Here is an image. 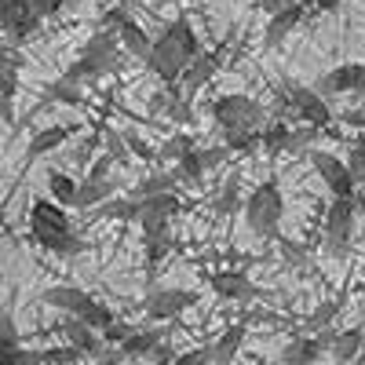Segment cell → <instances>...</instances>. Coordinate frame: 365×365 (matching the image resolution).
Instances as JSON below:
<instances>
[{"label": "cell", "instance_id": "6da1fadb", "mask_svg": "<svg viewBox=\"0 0 365 365\" xmlns=\"http://www.w3.org/2000/svg\"><path fill=\"white\" fill-rule=\"evenodd\" d=\"M201 55V44L194 37V29L187 19H175L165 34L154 41V51H150L146 66L154 70L165 84H179V77L187 73V66Z\"/></svg>", "mask_w": 365, "mask_h": 365}, {"label": "cell", "instance_id": "7a4b0ae2", "mask_svg": "<svg viewBox=\"0 0 365 365\" xmlns=\"http://www.w3.org/2000/svg\"><path fill=\"white\" fill-rule=\"evenodd\" d=\"M29 234L37 237V245L58 256H77L81 252V237H73L70 216L58 201H34L29 208Z\"/></svg>", "mask_w": 365, "mask_h": 365}, {"label": "cell", "instance_id": "3957f363", "mask_svg": "<svg viewBox=\"0 0 365 365\" xmlns=\"http://www.w3.org/2000/svg\"><path fill=\"white\" fill-rule=\"evenodd\" d=\"M212 113H216V120L223 125L227 135H234V132L263 135V128H267V110L256 99H249V96H223V99H216Z\"/></svg>", "mask_w": 365, "mask_h": 365}, {"label": "cell", "instance_id": "277c9868", "mask_svg": "<svg viewBox=\"0 0 365 365\" xmlns=\"http://www.w3.org/2000/svg\"><path fill=\"white\" fill-rule=\"evenodd\" d=\"M282 212H285L282 190L274 187V182H259V187L249 194V201H245V220H249L252 234H263V237H270L274 230H278Z\"/></svg>", "mask_w": 365, "mask_h": 365}, {"label": "cell", "instance_id": "5b68a950", "mask_svg": "<svg viewBox=\"0 0 365 365\" xmlns=\"http://www.w3.org/2000/svg\"><path fill=\"white\" fill-rule=\"evenodd\" d=\"M117 41L120 37H113V34H96V37L88 41L84 55L66 70V77L70 81H81V77H99V73L113 70L117 66Z\"/></svg>", "mask_w": 365, "mask_h": 365}, {"label": "cell", "instance_id": "8992f818", "mask_svg": "<svg viewBox=\"0 0 365 365\" xmlns=\"http://www.w3.org/2000/svg\"><path fill=\"white\" fill-rule=\"evenodd\" d=\"M282 106H292V113H299L303 120H311V125H329L332 120V110L325 106V96L314 88H285L282 91Z\"/></svg>", "mask_w": 365, "mask_h": 365}, {"label": "cell", "instance_id": "52a82bcc", "mask_svg": "<svg viewBox=\"0 0 365 365\" xmlns=\"http://www.w3.org/2000/svg\"><path fill=\"white\" fill-rule=\"evenodd\" d=\"M311 165L318 168V175H322V182L336 194V197H354V175H351V168H347V161H340L336 154H325V150H314L311 154Z\"/></svg>", "mask_w": 365, "mask_h": 365}, {"label": "cell", "instance_id": "ba28073f", "mask_svg": "<svg viewBox=\"0 0 365 365\" xmlns=\"http://www.w3.org/2000/svg\"><path fill=\"white\" fill-rule=\"evenodd\" d=\"M194 303H197V292H190V289H161L154 296H146L143 311H146V318L165 322V318H175L187 307H194Z\"/></svg>", "mask_w": 365, "mask_h": 365}, {"label": "cell", "instance_id": "9c48e42d", "mask_svg": "<svg viewBox=\"0 0 365 365\" xmlns=\"http://www.w3.org/2000/svg\"><path fill=\"white\" fill-rule=\"evenodd\" d=\"M143 237H154V234H168V220L179 212V197L175 194H158V197H143Z\"/></svg>", "mask_w": 365, "mask_h": 365}, {"label": "cell", "instance_id": "30bf717a", "mask_svg": "<svg viewBox=\"0 0 365 365\" xmlns=\"http://www.w3.org/2000/svg\"><path fill=\"white\" fill-rule=\"evenodd\" d=\"M103 22H106V26H117V37H120V44H125V51H132L135 58H150V51H154V41L143 34L139 22L128 19V11L113 8V11H106Z\"/></svg>", "mask_w": 365, "mask_h": 365}, {"label": "cell", "instance_id": "8fae6325", "mask_svg": "<svg viewBox=\"0 0 365 365\" xmlns=\"http://www.w3.org/2000/svg\"><path fill=\"white\" fill-rule=\"evenodd\" d=\"M351 227H354V197H336L325 212V234L332 241V249H344L351 241Z\"/></svg>", "mask_w": 365, "mask_h": 365}, {"label": "cell", "instance_id": "7c38bea8", "mask_svg": "<svg viewBox=\"0 0 365 365\" xmlns=\"http://www.w3.org/2000/svg\"><path fill=\"white\" fill-rule=\"evenodd\" d=\"M332 340H336V332H329V329H322V336L292 340L282 351V365H314L322 358V351H332Z\"/></svg>", "mask_w": 365, "mask_h": 365}, {"label": "cell", "instance_id": "4fadbf2b", "mask_svg": "<svg viewBox=\"0 0 365 365\" xmlns=\"http://www.w3.org/2000/svg\"><path fill=\"white\" fill-rule=\"evenodd\" d=\"M44 303H48V307H55V311H63L66 318H77L91 303V296L84 289H73V285H51L44 292Z\"/></svg>", "mask_w": 365, "mask_h": 365}, {"label": "cell", "instance_id": "5bb4252c", "mask_svg": "<svg viewBox=\"0 0 365 365\" xmlns=\"http://www.w3.org/2000/svg\"><path fill=\"white\" fill-rule=\"evenodd\" d=\"M212 289L223 299H252L256 285L249 282L245 270H223V274H212Z\"/></svg>", "mask_w": 365, "mask_h": 365}, {"label": "cell", "instance_id": "9a60e30c", "mask_svg": "<svg viewBox=\"0 0 365 365\" xmlns=\"http://www.w3.org/2000/svg\"><path fill=\"white\" fill-rule=\"evenodd\" d=\"M216 55H197L194 58V63L187 66V73H182L179 77V88H182V96H187V99H194L197 96V91L212 81V73H216Z\"/></svg>", "mask_w": 365, "mask_h": 365}, {"label": "cell", "instance_id": "2e32d148", "mask_svg": "<svg viewBox=\"0 0 365 365\" xmlns=\"http://www.w3.org/2000/svg\"><path fill=\"white\" fill-rule=\"evenodd\" d=\"M361 63H347V66H336L332 73H325L322 77V84H318V91L322 96H340V91H358V84H361Z\"/></svg>", "mask_w": 365, "mask_h": 365}, {"label": "cell", "instance_id": "e0dca14e", "mask_svg": "<svg viewBox=\"0 0 365 365\" xmlns=\"http://www.w3.org/2000/svg\"><path fill=\"white\" fill-rule=\"evenodd\" d=\"M63 336H66V344L77 347L81 354H99V351H103L99 332L91 329V325H84L81 318H66V322H63Z\"/></svg>", "mask_w": 365, "mask_h": 365}, {"label": "cell", "instance_id": "ac0fdd59", "mask_svg": "<svg viewBox=\"0 0 365 365\" xmlns=\"http://www.w3.org/2000/svg\"><path fill=\"white\" fill-rule=\"evenodd\" d=\"M299 19H303V8L299 4H285V11H278L270 22H267V34H263V41L274 48V44H282L292 29L299 26Z\"/></svg>", "mask_w": 365, "mask_h": 365}, {"label": "cell", "instance_id": "d6986e66", "mask_svg": "<svg viewBox=\"0 0 365 365\" xmlns=\"http://www.w3.org/2000/svg\"><path fill=\"white\" fill-rule=\"evenodd\" d=\"M361 347H365V332L361 329L336 332V340H332V358H336V365H354Z\"/></svg>", "mask_w": 365, "mask_h": 365}, {"label": "cell", "instance_id": "ffe728a7", "mask_svg": "<svg viewBox=\"0 0 365 365\" xmlns=\"http://www.w3.org/2000/svg\"><path fill=\"white\" fill-rule=\"evenodd\" d=\"M66 135H70V128H66V125H51V128L37 132L34 139H29V146H26V158L34 161V158H44V154H51V150H58V146L66 143Z\"/></svg>", "mask_w": 365, "mask_h": 365}, {"label": "cell", "instance_id": "44dd1931", "mask_svg": "<svg viewBox=\"0 0 365 365\" xmlns=\"http://www.w3.org/2000/svg\"><path fill=\"white\" fill-rule=\"evenodd\" d=\"M158 347H161V332L158 329H139V332H132V336L120 344V354L125 358H154L158 354Z\"/></svg>", "mask_w": 365, "mask_h": 365}, {"label": "cell", "instance_id": "7402d4cb", "mask_svg": "<svg viewBox=\"0 0 365 365\" xmlns=\"http://www.w3.org/2000/svg\"><path fill=\"white\" fill-rule=\"evenodd\" d=\"M245 336H249V325L245 322H237V325H230L223 336L212 344L216 347V365H234V354L241 351V344H245Z\"/></svg>", "mask_w": 365, "mask_h": 365}, {"label": "cell", "instance_id": "603a6c76", "mask_svg": "<svg viewBox=\"0 0 365 365\" xmlns=\"http://www.w3.org/2000/svg\"><path fill=\"white\" fill-rule=\"evenodd\" d=\"M113 194V187L106 179H96V175H88L84 182H81V190H77V208H91V205H99L103 197H110Z\"/></svg>", "mask_w": 365, "mask_h": 365}, {"label": "cell", "instance_id": "cb8c5ba5", "mask_svg": "<svg viewBox=\"0 0 365 365\" xmlns=\"http://www.w3.org/2000/svg\"><path fill=\"white\" fill-rule=\"evenodd\" d=\"M48 190H51V197H55L58 205H77V190H81V182H73V179H70V175H63V172H51Z\"/></svg>", "mask_w": 365, "mask_h": 365}, {"label": "cell", "instance_id": "d4e9b609", "mask_svg": "<svg viewBox=\"0 0 365 365\" xmlns=\"http://www.w3.org/2000/svg\"><path fill=\"white\" fill-rule=\"evenodd\" d=\"M77 318H81L84 325H91L96 332H106V329L117 322V318H113V311L106 307V303H99V299H91V303H88V307H84Z\"/></svg>", "mask_w": 365, "mask_h": 365}, {"label": "cell", "instance_id": "484cf974", "mask_svg": "<svg viewBox=\"0 0 365 365\" xmlns=\"http://www.w3.org/2000/svg\"><path fill=\"white\" fill-rule=\"evenodd\" d=\"M175 175H179V179H187V182H197V179L205 175V158H201V150H190V146L182 150Z\"/></svg>", "mask_w": 365, "mask_h": 365}, {"label": "cell", "instance_id": "4316f807", "mask_svg": "<svg viewBox=\"0 0 365 365\" xmlns=\"http://www.w3.org/2000/svg\"><path fill=\"white\" fill-rule=\"evenodd\" d=\"M175 179L179 175H150L146 182H139L135 187V201H143V197H158V194H175Z\"/></svg>", "mask_w": 365, "mask_h": 365}, {"label": "cell", "instance_id": "83f0119b", "mask_svg": "<svg viewBox=\"0 0 365 365\" xmlns=\"http://www.w3.org/2000/svg\"><path fill=\"white\" fill-rule=\"evenodd\" d=\"M259 143H263L267 154H278V150L292 146V128L289 125H267L263 135H259Z\"/></svg>", "mask_w": 365, "mask_h": 365}, {"label": "cell", "instance_id": "f1b7e54d", "mask_svg": "<svg viewBox=\"0 0 365 365\" xmlns=\"http://www.w3.org/2000/svg\"><path fill=\"white\" fill-rule=\"evenodd\" d=\"M103 216H113V220H139L143 216V205L135 197H113L103 205Z\"/></svg>", "mask_w": 365, "mask_h": 365}, {"label": "cell", "instance_id": "f546056e", "mask_svg": "<svg viewBox=\"0 0 365 365\" xmlns=\"http://www.w3.org/2000/svg\"><path fill=\"white\" fill-rule=\"evenodd\" d=\"M37 26H41V15H37L34 8H29V4H26V11H22V15H19V19L8 26V37H11V41H26V37L34 34Z\"/></svg>", "mask_w": 365, "mask_h": 365}, {"label": "cell", "instance_id": "4dcf8cb0", "mask_svg": "<svg viewBox=\"0 0 365 365\" xmlns=\"http://www.w3.org/2000/svg\"><path fill=\"white\" fill-rule=\"evenodd\" d=\"M172 365H216V347H194V351H182V354H175Z\"/></svg>", "mask_w": 365, "mask_h": 365}, {"label": "cell", "instance_id": "1f68e13d", "mask_svg": "<svg viewBox=\"0 0 365 365\" xmlns=\"http://www.w3.org/2000/svg\"><path fill=\"white\" fill-rule=\"evenodd\" d=\"M81 358H84V354H81L77 347H70V344L44 351V365H73V361H81Z\"/></svg>", "mask_w": 365, "mask_h": 365}, {"label": "cell", "instance_id": "d6a6232c", "mask_svg": "<svg viewBox=\"0 0 365 365\" xmlns=\"http://www.w3.org/2000/svg\"><path fill=\"white\" fill-rule=\"evenodd\" d=\"M4 365H44V351H29V347H15L4 354Z\"/></svg>", "mask_w": 365, "mask_h": 365}, {"label": "cell", "instance_id": "836d02e7", "mask_svg": "<svg viewBox=\"0 0 365 365\" xmlns=\"http://www.w3.org/2000/svg\"><path fill=\"white\" fill-rule=\"evenodd\" d=\"M168 234H154V237H146V263L154 267V263H161L165 259V252H168Z\"/></svg>", "mask_w": 365, "mask_h": 365}, {"label": "cell", "instance_id": "e575fe53", "mask_svg": "<svg viewBox=\"0 0 365 365\" xmlns=\"http://www.w3.org/2000/svg\"><path fill=\"white\" fill-rule=\"evenodd\" d=\"M216 212H223V216H234L237 212V179H230L223 187V194L216 197Z\"/></svg>", "mask_w": 365, "mask_h": 365}, {"label": "cell", "instance_id": "d590c367", "mask_svg": "<svg viewBox=\"0 0 365 365\" xmlns=\"http://www.w3.org/2000/svg\"><path fill=\"white\" fill-rule=\"evenodd\" d=\"M347 168H351L354 182H365V143H354V146H351V158H347Z\"/></svg>", "mask_w": 365, "mask_h": 365}, {"label": "cell", "instance_id": "8d00e7d4", "mask_svg": "<svg viewBox=\"0 0 365 365\" xmlns=\"http://www.w3.org/2000/svg\"><path fill=\"white\" fill-rule=\"evenodd\" d=\"M332 318H336V303L329 299V303H322V307L311 314V322H307V325H311V329H329V325H332Z\"/></svg>", "mask_w": 365, "mask_h": 365}, {"label": "cell", "instance_id": "74e56055", "mask_svg": "<svg viewBox=\"0 0 365 365\" xmlns=\"http://www.w3.org/2000/svg\"><path fill=\"white\" fill-rule=\"evenodd\" d=\"M26 4H29V8H34V11L41 15V19H48V15H55L58 8H66V4H70V0H26Z\"/></svg>", "mask_w": 365, "mask_h": 365}, {"label": "cell", "instance_id": "f35d334b", "mask_svg": "<svg viewBox=\"0 0 365 365\" xmlns=\"http://www.w3.org/2000/svg\"><path fill=\"white\" fill-rule=\"evenodd\" d=\"M256 143H259L256 132H234V135H227V146L230 150H252Z\"/></svg>", "mask_w": 365, "mask_h": 365}, {"label": "cell", "instance_id": "ab89813d", "mask_svg": "<svg viewBox=\"0 0 365 365\" xmlns=\"http://www.w3.org/2000/svg\"><path fill=\"white\" fill-rule=\"evenodd\" d=\"M132 332H135V329H128L125 322H113V325L103 332V340H106V344H125V340L132 336Z\"/></svg>", "mask_w": 365, "mask_h": 365}, {"label": "cell", "instance_id": "60d3db41", "mask_svg": "<svg viewBox=\"0 0 365 365\" xmlns=\"http://www.w3.org/2000/svg\"><path fill=\"white\" fill-rule=\"evenodd\" d=\"M51 96H55V99H63V103H77V81H70V77H66V81H58V84L51 88Z\"/></svg>", "mask_w": 365, "mask_h": 365}, {"label": "cell", "instance_id": "b9f144b4", "mask_svg": "<svg viewBox=\"0 0 365 365\" xmlns=\"http://www.w3.org/2000/svg\"><path fill=\"white\" fill-rule=\"evenodd\" d=\"M0 325H4V354H8V351H15V347H19V332H15V322H11V314H4V318H0Z\"/></svg>", "mask_w": 365, "mask_h": 365}, {"label": "cell", "instance_id": "7bdbcfd3", "mask_svg": "<svg viewBox=\"0 0 365 365\" xmlns=\"http://www.w3.org/2000/svg\"><path fill=\"white\" fill-rule=\"evenodd\" d=\"M201 158H205V168H212L227 158V150H201Z\"/></svg>", "mask_w": 365, "mask_h": 365}, {"label": "cell", "instance_id": "ee69618b", "mask_svg": "<svg viewBox=\"0 0 365 365\" xmlns=\"http://www.w3.org/2000/svg\"><path fill=\"white\" fill-rule=\"evenodd\" d=\"M344 117V125H358V128H365V113L361 110H347V113H340Z\"/></svg>", "mask_w": 365, "mask_h": 365}, {"label": "cell", "instance_id": "f6af8a7d", "mask_svg": "<svg viewBox=\"0 0 365 365\" xmlns=\"http://www.w3.org/2000/svg\"><path fill=\"white\" fill-rule=\"evenodd\" d=\"M125 139H128V146H132V150H135V154H143V158H146V146H143V143H139V139H135V135H125Z\"/></svg>", "mask_w": 365, "mask_h": 365}, {"label": "cell", "instance_id": "bcb514c9", "mask_svg": "<svg viewBox=\"0 0 365 365\" xmlns=\"http://www.w3.org/2000/svg\"><path fill=\"white\" fill-rule=\"evenodd\" d=\"M336 4H340V0H318V11H332Z\"/></svg>", "mask_w": 365, "mask_h": 365}, {"label": "cell", "instance_id": "7dc6e473", "mask_svg": "<svg viewBox=\"0 0 365 365\" xmlns=\"http://www.w3.org/2000/svg\"><path fill=\"white\" fill-rule=\"evenodd\" d=\"M358 96H365V70H361V84H358Z\"/></svg>", "mask_w": 365, "mask_h": 365}, {"label": "cell", "instance_id": "c3c4849f", "mask_svg": "<svg viewBox=\"0 0 365 365\" xmlns=\"http://www.w3.org/2000/svg\"><path fill=\"white\" fill-rule=\"evenodd\" d=\"M354 365H365V347H361V354H358V361Z\"/></svg>", "mask_w": 365, "mask_h": 365}, {"label": "cell", "instance_id": "681fc988", "mask_svg": "<svg viewBox=\"0 0 365 365\" xmlns=\"http://www.w3.org/2000/svg\"><path fill=\"white\" fill-rule=\"evenodd\" d=\"M96 365H117V361H113V358H106V361H96Z\"/></svg>", "mask_w": 365, "mask_h": 365}, {"label": "cell", "instance_id": "f907efd6", "mask_svg": "<svg viewBox=\"0 0 365 365\" xmlns=\"http://www.w3.org/2000/svg\"><path fill=\"white\" fill-rule=\"evenodd\" d=\"M256 365H267V361H256Z\"/></svg>", "mask_w": 365, "mask_h": 365}]
</instances>
